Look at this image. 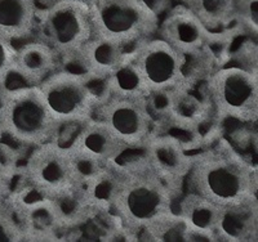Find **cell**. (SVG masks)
Segmentation results:
<instances>
[{
  "label": "cell",
  "mask_w": 258,
  "mask_h": 242,
  "mask_svg": "<svg viewBox=\"0 0 258 242\" xmlns=\"http://www.w3.org/2000/svg\"><path fill=\"white\" fill-rule=\"evenodd\" d=\"M176 196L144 156L112 165L107 207L128 232H142L159 216L173 210Z\"/></svg>",
  "instance_id": "cell-1"
},
{
  "label": "cell",
  "mask_w": 258,
  "mask_h": 242,
  "mask_svg": "<svg viewBox=\"0 0 258 242\" xmlns=\"http://www.w3.org/2000/svg\"><path fill=\"white\" fill-rule=\"evenodd\" d=\"M186 178L194 192L221 206L257 199V169L225 138L191 155Z\"/></svg>",
  "instance_id": "cell-2"
},
{
  "label": "cell",
  "mask_w": 258,
  "mask_h": 242,
  "mask_svg": "<svg viewBox=\"0 0 258 242\" xmlns=\"http://www.w3.org/2000/svg\"><path fill=\"white\" fill-rule=\"evenodd\" d=\"M62 128L50 114L39 87L20 85L2 92L0 131L29 147L58 139Z\"/></svg>",
  "instance_id": "cell-3"
},
{
  "label": "cell",
  "mask_w": 258,
  "mask_h": 242,
  "mask_svg": "<svg viewBox=\"0 0 258 242\" xmlns=\"http://www.w3.org/2000/svg\"><path fill=\"white\" fill-rule=\"evenodd\" d=\"M35 34L49 45L62 62L75 61L83 45L94 35L85 0H56L38 9Z\"/></svg>",
  "instance_id": "cell-4"
},
{
  "label": "cell",
  "mask_w": 258,
  "mask_h": 242,
  "mask_svg": "<svg viewBox=\"0 0 258 242\" xmlns=\"http://www.w3.org/2000/svg\"><path fill=\"white\" fill-rule=\"evenodd\" d=\"M94 35L131 48L155 35L159 16L146 0H85Z\"/></svg>",
  "instance_id": "cell-5"
},
{
  "label": "cell",
  "mask_w": 258,
  "mask_h": 242,
  "mask_svg": "<svg viewBox=\"0 0 258 242\" xmlns=\"http://www.w3.org/2000/svg\"><path fill=\"white\" fill-rule=\"evenodd\" d=\"M25 179L36 195L61 205L82 195L70 153L58 139L34 147L26 161Z\"/></svg>",
  "instance_id": "cell-6"
},
{
  "label": "cell",
  "mask_w": 258,
  "mask_h": 242,
  "mask_svg": "<svg viewBox=\"0 0 258 242\" xmlns=\"http://www.w3.org/2000/svg\"><path fill=\"white\" fill-rule=\"evenodd\" d=\"M39 89L61 128L79 126L93 117L102 97L92 87L91 79L85 73L62 68L48 76Z\"/></svg>",
  "instance_id": "cell-7"
},
{
  "label": "cell",
  "mask_w": 258,
  "mask_h": 242,
  "mask_svg": "<svg viewBox=\"0 0 258 242\" xmlns=\"http://www.w3.org/2000/svg\"><path fill=\"white\" fill-rule=\"evenodd\" d=\"M133 63L151 98L185 91L187 57L160 38H149L129 48Z\"/></svg>",
  "instance_id": "cell-8"
},
{
  "label": "cell",
  "mask_w": 258,
  "mask_h": 242,
  "mask_svg": "<svg viewBox=\"0 0 258 242\" xmlns=\"http://www.w3.org/2000/svg\"><path fill=\"white\" fill-rule=\"evenodd\" d=\"M207 93L214 111L222 119L254 123L258 117L257 72L229 66L211 73Z\"/></svg>",
  "instance_id": "cell-9"
},
{
  "label": "cell",
  "mask_w": 258,
  "mask_h": 242,
  "mask_svg": "<svg viewBox=\"0 0 258 242\" xmlns=\"http://www.w3.org/2000/svg\"><path fill=\"white\" fill-rule=\"evenodd\" d=\"M150 101L131 97L103 96L94 116L102 120L128 149H144L155 135Z\"/></svg>",
  "instance_id": "cell-10"
},
{
  "label": "cell",
  "mask_w": 258,
  "mask_h": 242,
  "mask_svg": "<svg viewBox=\"0 0 258 242\" xmlns=\"http://www.w3.org/2000/svg\"><path fill=\"white\" fill-rule=\"evenodd\" d=\"M156 34L185 57L204 53L218 39V34H213L186 4H178L170 9L159 22Z\"/></svg>",
  "instance_id": "cell-11"
},
{
  "label": "cell",
  "mask_w": 258,
  "mask_h": 242,
  "mask_svg": "<svg viewBox=\"0 0 258 242\" xmlns=\"http://www.w3.org/2000/svg\"><path fill=\"white\" fill-rule=\"evenodd\" d=\"M144 157L176 192L186 179L191 167V155L183 143L172 135H154L144 148Z\"/></svg>",
  "instance_id": "cell-12"
},
{
  "label": "cell",
  "mask_w": 258,
  "mask_h": 242,
  "mask_svg": "<svg viewBox=\"0 0 258 242\" xmlns=\"http://www.w3.org/2000/svg\"><path fill=\"white\" fill-rule=\"evenodd\" d=\"M13 209L24 223V238L54 239L56 232L71 222L61 204L39 196V200L26 202L22 197L13 200Z\"/></svg>",
  "instance_id": "cell-13"
},
{
  "label": "cell",
  "mask_w": 258,
  "mask_h": 242,
  "mask_svg": "<svg viewBox=\"0 0 258 242\" xmlns=\"http://www.w3.org/2000/svg\"><path fill=\"white\" fill-rule=\"evenodd\" d=\"M62 61L57 53L44 41L31 40L17 48L15 61V72L25 85L39 87L41 83L61 68Z\"/></svg>",
  "instance_id": "cell-14"
},
{
  "label": "cell",
  "mask_w": 258,
  "mask_h": 242,
  "mask_svg": "<svg viewBox=\"0 0 258 242\" xmlns=\"http://www.w3.org/2000/svg\"><path fill=\"white\" fill-rule=\"evenodd\" d=\"M70 146L82 149L105 164L115 163L119 156L128 151L125 144L112 133L111 129L96 116L80 124Z\"/></svg>",
  "instance_id": "cell-15"
},
{
  "label": "cell",
  "mask_w": 258,
  "mask_h": 242,
  "mask_svg": "<svg viewBox=\"0 0 258 242\" xmlns=\"http://www.w3.org/2000/svg\"><path fill=\"white\" fill-rule=\"evenodd\" d=\"M129 48L116 41L93 35L75 57L91 80L102 83L120 64Z\"/></svg>",
  "instance_id": "cell-16"
},
{
  "label": "cell",
  "mask_w": 258,
  "mask_h": 242,
  "mask_svg": "<svg viewBox=\"0 0 258 242\" xmlns=\"http://www.w3.org/2000/svg\"><path fill=\"white\" fill-rule=\"evenodd\" d=\"M38 9L36 0H0V36L15 43L34 35Z\"/></svg>",
  "instance_id": "cell-17"
},
{
  "label": "cell",
  "mask_w": 258,
  "mask_h": 242,
  "mask_svg": "<svg viewBox=\"0 0 258 242\" xmlns=\"http://www.w3.org/2000/svg\"><path fill=\"white\" fill-rule=\"evenodd\" d=\"M217 238L218 241H257V199L223 206Z\"/></svg>",
  "instance_id": "cell-18"
},
{
  "label": "cell",
  "mask_w": 258,
  "mask_h": 242,
  "mask_svg": "<svg viewBox=\"0 0 258 242\" xmlns=\"http://www.w3.org/2000/svg\"><path fill=\"white\" fill-rule=\"evenodd\" d=\"M222 213L223 206L203 197L194 191L179 200V215L185 218L191 227L203 233L209 234L216 241H218L217 229Z\"/></svg>",
  "instance_id": "cell-19"
},
{
  "label": "cell",
  "mask_w": 258,
  "mask_h": 242,
  "mask_svg": "<svg viewBox=\"0 0 258 242\" xmlns=\"http://www.w3.org/2000/svg\"><path fill=\"white\" fill-rule=\"evenodd\" d=\"M102 84L103 96L131 97L145 101L153 100L133 63L129 49L126 50L120 64L103 80Z\"/></svg>",
  "instance_id": "cell-20"
},
{
  "label": "cell",
  "mask_w": 258,
  "mask_h": 242,
  "mask_svg": "<svg viewBox=\"0 0 258 242\" xmlns=\"http://www.w3.org/2000/svg\"><path fill=\"white\" fill-rule=\"evenodd\" d=\"M142 232L145 238L154 241H216L209 234L191 227L185 218L173 210L159 216Z\"/></svg>",
  "instance_id": "cell-21"
},
{
  "label": "cell",
  "mask_w": 258,
  "mask_h": 242,
  "mask_svg": "<svg viewBox=\"0 0 258 242\" xmlns=\"http://www.w3.org/2000/svg\"><path fill=\"white\" fill-rule=\"evenodd\" d=\"M186 6L200 17L211 29L227 24L235 18L236 0H186Z\"/></svg>",
  "instance_id": "cell-22"
},
{
  "label": "cell",
  "mask_w": 258,
  "mask_h": 242,
  "mask_svg": "<svg viewBox=\"0 0 258 242\" xmlns=\"http://www.w3.org/2000/svg\"><path fill=\"white\" fill-rule=\"evenodd\" d=\"M17 48L15 43L0 36V87H4L15 72V61Z\"/></svg>",
  "instance_id": "cell-23"
},
{
  "label": "cell",
  "mask_w": 258,
  "mask_h": 242,
  "mask_svg": "<svg viewBox=\"0 0 258 242\" xmlns=\"http://www.w3.org/2000/svg\"><path fill=\"white\" fill-rule=\"evenodd\" d=\"M38 2H40V3H44V4H49L52 3V2H56V0H36V3Z\"/></svg>",
  "instance_id": "cell-24"
},
{
  "label": "cell",
  "mask_w": 258,
  "mask_h": 242,
  "mask_svg": "<svg viewBox=\"0 0 258 242\" xmlns=\"http://www.w3.org/2000/svg\"><path fill=\"white\" fill-rule=\"evenodd\" d=\"M2 207H3V202H2V197H0V216H2Z\"/></svg>",
  "instance_id": "cell-25"
},
{
  "label": "cell",
  "mask_w": 258,
  "mask_h": 242,
  "mask_svg": "<svg viewBox=\"0 0 258 242\" xmlns=\"http://www.w3.org/2000/svg\"><path fill=\"white\" fill-rule=\"evenodd\" d=\"M2 137H3V134H2V131H0V140H2Z\"/></svg>",
  "instance_id": "cell-26"
}]
</instances>
